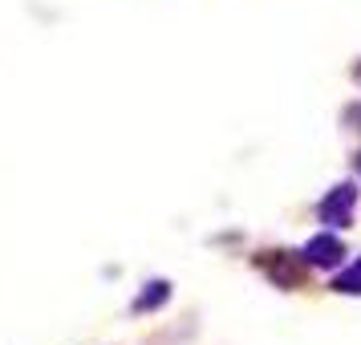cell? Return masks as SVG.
<instances>
[{
    "mask_svg": "<svg viewBox=\"0 0 361 345\" xmlns=\"http://www.w3.org/2000/svg\"><path fill=\"white\" fill-rule=\"evenodd\" d=\"M256 268L268 272V280L280 289H296L305 280V256H296V252H260Z\"/></svg>",
    "mask_w": 361,
    "mask_h": 345,
    "instance_id": "1",
    "label": "cell"
},
{
    "mask_svg": "<svg viewBox=\"0 0 361 345\" xmlns=\"http://www.w3.org/2000/svg\"><path fill=\"white\" fill-rule=\"evenodd\" d=\"M353 203H357V187H353V183H337V187L317 203V219L329 224V228H349Z\"/></svg>",
    "mask_w": 361,
    "mask_h": 345,
    "instance_id": "2",
    "label": "cell"
},
{
    "mask_svg": "<svg viewBox=\"0 0 361 345\" xmlns=\"http://www.w3.org/2000/svg\"><path fill=\"white\" fill-rule=\"evenodd\" d=\"M300 256H305V264H312V268H337L341 256H345V244L337 236L321 231V236H312L309 244L300 248Z\"/></svg>",
    "mask_w": 361,
    "mask_h": 345,
    "instance_id": "3",
    "label": "cell"
},
{
    "mask_svg": "<svg viewBox=\"0 0 361 345\" xmlns=\"http://www.w3.org/2000/svg\"><path fill=\"white\" fill-rule=\"evenodd\" d=\"M163 301H171V284L166 280H150L147 293L134 296V313H150V309H159Z\"/></svg>",
    "mask_w": 361,
    "mask_h": 345,
    "instance_id": "4",
    "label": "cell"
},
{
    "mask_svg": "<svg viewBox=\"0 0 361 345\" xmlns=\"http://www.w3.org/2000/svg\"><path fill=\"white\" fill-rule=\"evenodd\" d=\"M333 293H341V296H361V256L349 268H341L337 277H333Z\"/></svg>",
    "mask_w": 361,
    "mask_h": 345,
    "instance_id": "5",
    "label": "cell"
},
{
    "mask_svg": "<svg viewBox=\"0 0 361 345\" xmlns=\"http://www.w3.org/2000/svg\"><path fill=\"white\" fill-rule=\"evenodd\" d=\"M357 175H361V155H357Z\"/></svg>",
    "mask_w": 361,
    "mask_h": 345,
    "instance_id": "6",
    "label": "cell"
},
{
    "mask_svg": "<svg viewBox=\"0 0 361 345\" xmlns=\"http://www.w3.org/2000/svg\"><path fill=\"white\" fill-rule=\"evenodd\" d=\"M357 82H361V66H357Z\"/></svg>",
    "mask_w": 361,
    "mask_h": 345,
    "instance_id": "7",
    "label": "cell"
}]
</instances>
